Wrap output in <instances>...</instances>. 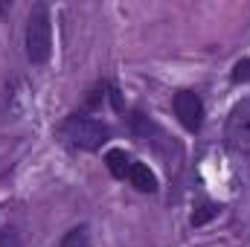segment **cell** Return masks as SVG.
Wrapping results in <instances>:
<instances>
[{
	"instance_id": "8992f818",
	"label": "cell",
	"mask_w": 250,
	"mask_h": 247,
	"mask_svg": "<svg viewBox=\"0 0 250 247\" xmlns=\"http://www.w3.org/2000/svg\"><path fill=\"white\" fill-rule=\"evenodd\" d=\"M105 160H108L111 175H114V178H120V181H125V178H128V169H131V163H134V160H131V157L123 151V148L108 151V157H105Z\"/></svg>"
},
{
	"instance_id": "ba28073f",
	"label": "cell",
	"mask_w": 250,
	"mask_h": 247,
	"mask_svg": "<svg viewBox=\"0 0 250 247\" xmlns=\"http://www.w3.org/2000/svg\"><path fill=\"white\" fill-rule=\"evenodd\" d=\"M62 247H90L87 227H76V230H70V233L62 239Z\"/></svg>"
},
{
	"instance_id": "5b68a950",
	"label": "cell",
	"mask_w": 250,
	"mask_h": 247,
	"mask_svg": "<svg viewBox=\"0 0 250 247\" xmlns=\"http://www.w3.org/2000/svg\"><path fill=\"white\" fill-rule=\"evenodd\" d=\"M125 181L134 186L137 192H148V195L157 192V178H154V172H151L146 163H137V160H134L131 169H128V178H125Z\"/></svg>"
},
{
	"instance_id": "52a82bcc",
	"label": "cell",
	"mask_w": 250,
	"mask_h": 247,
	"mask_svg": "<svg viewBox=\"0 0 250 247\" xmlns=\"http://www.w3.org/2000/svg\"><path fill=\"white\" fill-rule=\"evenodd\" d=\"M218 212H221V206H215V204H201V206L192 212V227H204V224L212 221Z\"/></svg>"
},
{
	"instance_id": "277c9868",
	"label": "cell",
	"mask_w": 250,
	"mask_h": 247,
	"mask_svg": "<svg viewBox=\"0 0 250 247\" xmlns=\"http://www.w3.org/2000/svg\"><path fill=\"white\" fill-rule=\"evenodd\" d=\"M175 117L181 120V125L187 131H192V134L201 131V125H204V102H201V96L192 93V90L175 93Z\"/></svg>"
},
{
	"instance_id": "6da1fadb",
	"label": "cell",
	"mask_w": 250,
	"mask_h": 247,
	"mask_svg": "<svg viewBox=\"0 0 250 247\" xmlns=\"http://www.w3.org/2000/svg\"><path fill=\"white\" fill-rule=\"evenodd\" d=\"M26 59L32 64H44L53 53V26H50V12L47 6H35L26 21V35H23Z\"/></svg>"
},
{
	"instance_id": "3957f363",
	"label": "cell",
	"mask_w": 250,
	"mask_h": 247,
	"mask_svg": "<svg viewBox=\"0 0 250 247\" xmlns=\"http://www.w3.org/2000/svg\"><path fill=\"white\" fill-rule=\"evenodd\" d=\"M224 143L236 154H250V99L239 102L230 111L227 128H224Z\"/></svg>"
},
{
	"instance_id": "7a4b0ae2",
	"label": "cell",
	"mask_w": 250,
	"mask_h": 247,
	"mask_svg": "<svg viewBox=\"0 0 250 247\" xmlns=\"http://www.w3.org/2000/svg\"><path fill=\"white\" fill-rule=\"evenodd\" d=\"M64 137L73 143V145H79V148H84V151H96V148H102L108 140H111V131H108V125L99 123V120H93V117H67V123H64Z\"/></svg>"
},
{
	"instance_id": "30bf717a",
	"label": "cell",
	"mask_w": 250,
	"mask_h": 247,
	"mask_svg": "<svg viewBox=\"0 0 250 247\" xmlns=\"http://www.w3.org/2000/svg\"><path fill=\"white\" fill-rule=\"evenodd\" d=\"M0 247H21L18 233H15L12 227H0Z\"/></svg>"
},
{
	"instance_id": "9c48e42d",
	"label": "cell",
	"mask_w": 250,
	"mask_h": 247,
	"mask_svg": "<svg viewBox=\"0 0 250 247\" xmlns=\"http://www.w3.org/2000/svg\"><path fill=\"white\" fill-rule=\"evenodd\" d=\"M233 82H250V59H242L233 67Z\"/></svg>"
}]
</instances>
